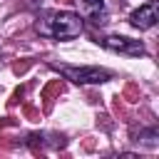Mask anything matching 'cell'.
<instances>
[{
  "label": "cell",
  "mask_w": 159,
  "mask_h": 159,
  "mask_svg": "<svg viewBox=\"0 0 159 159\" xmlns=\"http://www.w3.org/2000/svg\"><path fill=\"white\" fill-rule=\"evenodd\" d=\"M35 30L45 37H55V40H75L82 35L84 30V22L77 12H70V10H52V12H45L37 17L35 22Z\"/></svg>",
  "instance_id": "6da1fadb"
},
{
  "label": "cell",
  "mask_w": 159,
  "mask_h": 159,
  "mask_svg": "<svg viewBox=\"0 0 159 159\" xmlns=\"http://www.w3.org/2000/svg\"><path fill=\"white\" fill-rule=\"evenodd\" d=\"M52 70H57L60 75H65L70 82L75 84H102L107 80H112V72L104 67H67V65H52Z\"/></svg>",
  "instance_id": "7a4b0ae2"
},
{
  "label": "cell",
  "mask_w": 159,
  "mask_h": 159,
  "mask_svg": "<svg viewBox=\"0 0 159 159\" xmlns=\"http://www.w3.org/2000/svg\"><path fill=\"white\" fill-rule=\"evenodd\" d=\"M99 45L107 47V50H112V52L129 55V57H139V55L147 52L139 40H132V37H124V35H107V37L99 40Z\"/></svg>",
  "instance_id": "3957f363"
},
{
  "label": "cell",
  "mask_w": 159,
  "mask_h": 159,
  "mask_svg": "<svg viewBox=\"0 0 159 159\" xmlns=\"http://www.w3.org/2000/svg\"><path fill=\"white\" fill-rule=\"evenodd\" d=\"M159 20V5L157 0H147L144 5H139L132 15H129V25L134 30H152Z\"/></svg>",
  "instance_id": "277c9868"
},
{
  "label": "cell",
  "mask_w": 159,
  "mask_h": 159,
  "mask_svg": "<svg viewBox=\"0 0 159 159\" xmlns=\"http://www.w3.org/2000/svg\"><path fill=\"white\" fill-rule=\"evenodd\" d=\"M75 2H77L80 15H82L84 20H89V22H94V25H102V22H104V15H107L104 0H75Z\"/></svg>",
  "instance_id": "5b68a950"
},
{
  "label": "cell",
  "mask_w": 159,
  "mask_h": 159,
  "mask_svg": "<svg viewBox=\"0 0 159 159\" xmlns=\"http://www.w3.org/2000/svg\"><path fill=\"white\" fill-rule=\"evenodd\" d=\"M134 142H139V144H144V147H149V149H157V147H159V132H157V127L142 129Z\"/></svg>",
  "instance_id": "8992f818"
}]
</instances>
